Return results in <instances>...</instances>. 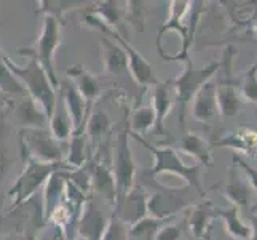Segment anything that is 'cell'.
I'll list each match as a JSON object with an SVG mask.
<instances>
[{"mask_svg":"<svg viewBox=\"0 0 257 240\" xmlns=\"http://www.w3.org/2000/svg\"><path fill=\"white\" fill-rule=\"evenodd\" d=\"M128 229L130 227L118 216H115L112 213L109 224L105 227L101 240H128Z\"/></svg>","mask_w":257,"mask_h":240,"instance_id":"obj_37","label":"cell"},{"mask_svg":"<svg viewBox=\"0 0 257 240\" xmlns=\"http://www.w3.org/2000/svg\"><path fill=\"white\" fill-rule=\"evenodd\" d=\"M252 31H254V35H257V21L254 23V28H252Z\"/></svg>","mask_w":257,"mask_h":240,"instance_id":"obj_42","label":"cell"},{"mask_svg":"<svg viewBox=\"0 0 257 240\" xmlns=\"http://www.w3.org/2000/svg\"><path fill=\"white\" fill-rule=\"evenodd\" d=\"M255 158H257V157H255Z\"/></svg>","mask_w":257,"mask_h":240,"instance_id":"obj_46","label":"cell"},{"mask_svg":"<svg viewBox=\"0 0 257 240\" xmlns=\"http://www.w3.org/2000/svg\"><path fill=\"white\" fill-rule=\"evenodd\" d=\"M214 147H232L238 149L241 152L257 157V128L252 127H241L233 133H227L222 138H219Z\"/></svg>","mask_w":257,"mask_h":240,"instance_id":"obj_21","label":"cell"},{"mask_svg":"<svg viewBox=\"0 0 257 240\" xmlns=\"http://www.w3.org/2000/svg\"><path fill=\"white\" fill-rule=\"evenodd\" d=\"M90 10L99 16L104 24L110 29L120 32L125 28V2H115V0H105V2L91 4Z\"/></svg>","mask_w":257,"mask_h":240,"instance_id":"obj_27","label":"cell"},{"mask_svg":"<svg viewBox=\"0 0 257 240\" xmlns=\"http://www.w3.org/2000/svg\"><path fill=\"white\" fill-rule=\"evenodd\" d=\"M10 109L13 112V117L18 122L21 130L28 128H47L48 117L43 112L39 103H35L29 95L18 98V101H12ZM8 109V111H10Z\"/></svg>","mask_w":257,"mask_h":240,"instance_id":"obj_13","label":"cell"},{"mask_svg":"<svg viewBox=\"0 0 257 240\" xmlns=\"http://www.w3.org/2000/svg\"><path fill=\"white\" fill-rule=\"evenodd\" d=\"M50 235L48 237H40L37 240H67V235H66V230L59 226H55V224H50Z\"/></svg>","mask_w":257,"mask_h":240,"instance_id":"obj_39","label":"cell"},{"mask_svg":"<svg viewBox=\"0 0 257 240\" xmlns=\"http://www.w3.org/2000/svg\"><path fill=\"white\" fill-rule=\"evenodd\" d=\"M224 5H227L230 20L238 26L247 24L257 13V2H224Z\"/></svg>","mask_w":257,"mask_h":240,"instance_id":"obj_33","label":"cell"},{"mask_svg":"<svg viewBox=\"0 0 257 240\" xmlns=\"http://www.w3.org/2000/svg\"><path fill=\"white\" fill-rule=\"evenodd\" d=\"M102 200L94 197L93 194L88 195L85 200L80 215L77 218L75 230L78 238L82 240H101L105 227L109 224L110 215H105L102 208Z\"/></svg>","mask_w":257,"mask_h":240,"instance_id":"obj_10","label":"cell"},{"mask_svg":"<svg viewBox=\"0 0 257 240\" xmlns=\"http://www.w3.org/2000/svg\"><path fill=\"white\" fill-rule=\"evenodd\" d=\"M66 75L69 77V80L75 85V88L83 96V100L90 104H94L102 95V87L99 78L96 75H93L91 72L82 66V64H74L69 66L66 70Z\"/></svg>","mask_w":257,"mask_h":240,"instance_id":"obj_17","label":"cell"},{"mask_svg":"<svg viewBox=\"0 0 257 240\" xmlns=\"http://www.w3.org/2000/svg\"><path fill=\"white\" fill-rule=\"evenodd\" d=\"M61 29H63V21L53 16H42V29L34 45L31 48L18 50L20 55H26L37 61L56 90L59 88V78L55 70V53L61 43Z\"/></svg>","mask_w":257,"mask_h":240,"instance_id":"obj_6","label":"cell"},{"mask_svg":"<svg viewBox=\"0 0 257 240\" xmlns=\"http://www.w3.org/2000/svg\"><path fill=\"white\" fill-rule=\"evenodd\" d=\"M4 61L7 67L10 69V72L20 80V84L24 87L26 93H28L35 103L40 104V108L47 114V117L50 120L56 106L58 90L51 85V80L48 78L45 70L42 69V66L34 58H31L29 63L23 66L13 63L7 55H4Z\"/></svg>","mask_w":257,"mask_h":240,"instance_id":"obj_4","label":"cell"},{"mask_svg":"<svg viewBox=\"0 0 257 240\" xmlns=\"http://www.w3.org/2000/svg\"><path fill=\"white\" fill-rule=\"evenodd\" d=\"M90 2H63V0H47V2H37V15L42 16H53L56 20L63 21V18L72 10L85 7L88 8Z\"/></svg>","mask_w":257,"mask_h":240,"instance_id":"obj_30","label":"cell"},{"mask_svg":"<svg viewBox=\"0 0 257 240\" xmlns=\"http://www.w3.org/2000/svg\"><path fill=\"white\" fill-rule=\"evenodd\" d=\"M0 92H2L5 96L12 98V100H16V98L28 95L24 90V87L20 84V80H18L10 72V69L7 67L2 50H0Z\"/></svg>","mask_w":257,"mask_h":240,"instance_id":"obj_32","label":"cell"},{"mask_svg":"<svg viewBox=\"0 0 257 240\" xmlns=\"http://www.w3.org/2000/svg\"><path fill=\"white\" fill-rule=\"evenodd\" d=\"M21 155L45 164H63L66 158V143L51 135L48 128H28L20 131Z\"/></svg>","mask_w":257,"mask_h":240,"instance_id":"obj_8","label":"cell"},{"mask_svg":"<svg viewBox=\"0 0 257 240\" xmlns=\"http://www.w3.org/2000/svg\"><path fill=\"white\" fill-rule=\"evenodd\" d=\"M110 39H113L115 42L121 45V48L125 50L126 56H128V70L133 77V80L139 85L143 87V90H147V88H154L157 84H160V80L157 78L155 75V69L154 66L149 63V61L141 55V53L131 45L128 42L126 37H123V35L117 31H112Z\"/></svg>","mask_w":257,"mask_h":240,"instance_id":"obj_11","label":"cell"},{"mask_svg":"<svg viewBox=\"0 0 257 240\" xmlns=\"http://www.w3.org/2000/svg\"><path fill=\"white\" fill-rule=\"evenodd\" d=\"M244 101L257 104V59L241 77V84L236 85Z\"/></svg>","mask_w":257,"mask_h":240,"instance_id":"obj_35","label":"cell"},{"mask_svg":"<svg viewBox=\"0 0 257 240\" xmlns=\"http://www.w3.org/2000/svg\"><path fill=\"white\" fill-rule=\"evenodd\" d=\"M139 186H143L147 192L150 191L147 200L149 216L165 221L174 219L177 213L197 205L195 199L203 197L189 184L182 188H166L155 178H150L146 172L141 175Z\"/></svg>","mask_w":257,"mask_h":240,"instance_id":"obj_2","label":"cell"},{"mask_svg":"<svg viewBox=\"0 0 257 240\" xmlns=\"http://www.w3.org/2000/svg\"><path fill=\"white\" fill-rule=\"evenodd\" d=\"M146 4L144 2H125V23H128L136 32H144L146 26Z\"/></svg>","mask_w":257,"mask_h":240,"instance_id":"obj_34","label":"cell"},{"mask_svg":"<svg viewBox=\"0 0 257 240\" xmlns=\"http://www.w3.org/2000/svg\"><path fill=\"white\" fill-rule=\"evenodd\" d=\"M8 240H18L16 237H10V238H8Z\"/></svg>","mask_w":257,"mask_h":240,"instance_id":"obj_43","label":"cell"},{"mask_svg":"<svg viewBox=\"0 0 257 240\" xmlns=\"http://www.w3.org/2000/svg\"><path fill=\"white\" fill-rule=\"evenodd\" d=\"M184 72L171 80V85L174 88V96H176V104L179 106V122L184 127V119H185V111L187 106L193 101V98L197 93L205 87L208 82H211V77L216 75V72L220 67V63H211L205 67L197 69L193 66L192 59L185 61Z\"/></svg>","mask_w":257,"mask_h":240,"instance_id":"obj_7","label":"cell"},{"mask_svg":"<svg viewBox=\"0 0 257 240\" xmlns=\"http://www.w3.org/2000/svg\"><path fill=\"white\" fill-rule=\"evenodd\" d=\"M192 115L205 125H212L217 120L219 108L216 101V84L208 82L193 98Z\"/></svg>","mask_w":257,"mask_h":240,"instance_id":"obj_18","label":"cell"},{"mask_svg":"<svg viewBox=\"0 0 257 240\" xmlns=\"http://www.w3.org/2000/svg\"><path fill=\"white\" fill-rule=\"evenodd\" d=\"M75 240H82V238H78V237H77V238H75Z\"/></svg>","mask_w":257,"mask_h":240,"instance_id":"obj_44","label":"cell"},{"mask_svg":"<svg viewBox=\"0 0 257 240\" xmlns=\"http://www.w3.org/2000/svg\"><path fill=\"white\" fill-rule=\"evenodd\" d=\"M251 229H252V237L251 240H257V213L251 216Z\"/></svg>","mask_w":257,"mask_h":240,"instance_id":"obj_40","label":"cell"},{"mask_svg":"<svg viewBox=\"0 0 257 240\" xmlns=\"http://www.w3.org/2000/svg\"><path fill=\"white\" fill-rule=\"evenodd\" d=\"M112 173L115 178V188H117V199L126 195L136 186L138 167L130 147V128L128 122L125 128H121L117 135L112 149Z\"/></svg>","mask_w":257,"mask_h":240,"instance_id":"obj_9","label":"cell"},{"mask_svg":"<svg viewBox=\"0 0 257 240\" xmlns=\"http://www.w3.org/2000/svg\"><path fill=\"white\" fill-rule=\"evenodd\" d=\"M212 210H214V205H212V202L209 200H201L197 205L192 207L190 216H189V229L195 240L203 238V235L211 229L209 223H211V219L214 218Z\"/></svg>","mask_w":257,"mask_h":240,"instance_id":"obj_28","label":"cell"},{"mask_svg":"<svg viewBox=\"0 0 257 240\" xmlns=\"http://www.w3.org/2000/svg\"><path fill=\"white\" fill-rule=\"evenodd\" d=\"M225 195L228 202L238 208L247 207L251 200V184L247 178L241 176L240 168L232 165L228 168V181L225 186Z\"/></svg>","mask_w":257,"mask_h":240,"instance_id":"obj_22","label":"cell"},{"mask_svg":"<svg viewBox=\"0 0 257 240\" xmlns=\"http://www.w3.org/2000/svg\"><path fill=\"white\" fill-rule=\"evenodd\" d=\"M31 240H37V238H31Z\"/></svg>","mask_w":257,"mask_h":240,"instance_id":"obj_45","label":"cell"},{"mask_svg":"<svg viewBox=\"0 0 257 240\" xmlns=\"http://www.w3.org/2000/svg\"><path fill=\"white\" fill-rule=\"evenodd\" d=\"M173 219H157L152 216H146L136 224L130 226L128 229V240H155L157 232L160 230L162 226L170 223Z\"/></svg>","mask_w":257,"mask_h":240,"instance_id":"obj_29","label":"cell"},{"mask_svg":"<svg viewBox=\"0 0 257 240\" xmlns=\"http://www.w3.org/2000/svg\"><path fill=\"white\" fill-rule=\"evenodd\" d=\"M67 168L64 170H58L53 173L48 181L43 186V199H42V210H43V218L45 223L48 221L50 215L55 210V207L59 202H63L64 194H66V184H67Z\"/></svg>","mask_w":257,"mask_h":240,"instance_id":"obj_20","label":"cell"},{"mask_svg":"<svg viewBox=\"0 0 257 240\" xmlns=\"http://www.w3.org/2000/svg\"><path fill=\"white\" fill-rule=\"evenodd\" d=\"M99 48H101L102 69L105 70V74L113 77H121L130 72L126 53L121 48V45H118L113 39L102 37L99 40Z\"/></svg>","mask_w":257,"mask_h":240,"instance_id":"obj_16","label":"cell"},{"mask_svg":"<svg viewBox=\"0 0 257 240\" xmlns=\"http://www.w3.org/2000/svg\"><path fill=\"white\" fill-rule=\"evenodd\" d=\"M130 136H133L136 141H139V143L144 147H147L149 152L152 154L155 164L152 165L150 170H146V173L150 178H155L157 180L158 175L179 176L189 186H192V188L200 195L205 197V194L208 191L203 188V184H201V170H203L201 165H198V164L197 165H185L181 160L179 154H177V150L173 146H163V147L154 146V144H150L149 141H146L143 136L135 135V133H131V131H130Z\"/></svg>","mask_w":257,"mask_h":240,"instance_id":"obj_3","label":"cell"},{"mask_svg":"<svg viewBox=\"0 0 257 240\" xmlns=\"http://www.w3.org/2000/svg\"><path fill=\"white\" fill-rule=\"evenodd\" d=\"M233 165H236L240 170H243V173L246 175V178H247V181H249V184L252 186V188L255 189V192H257V170L254 167H251L249 164L246 162V160H243L240 155H233Z\"/></svg>","mask_w":257,"mask_h":240,"instance_id":"obj_38","label":"cell"},{"mask_svg":"<svg viewBox=\"0 0 257 240\" xmlns=\"http://www.w3.org/2000/svg\"><path fill=\"white\" fill-rule=\"evenodd\" d=\"M155 127V114L154 109L149 106H138L130 114L128 119V128L135 135H144L150 128Z\"/></svg>","mask_w":257,"mask_h":240,"instance_id":"obj_31","label":"cell"},{"mask_svg":"<svg viewBox=\"0 0 257 240\" xmlns=\"http://www.w3.org/2000/svg\"><path fill=\"white\" fill-rule=\"evenodd\" d=\"M212 215H214V218H220L224 221L230 237H233L235 240H251L252 229L240 218V208L238 207L232 205V203L227 208L214 207Z\"/></svg>","mask_w":257,"mask_h":240,"instance_id":"obj_25","label":"cell"},{"mask_svg":"<svg viewBox=\"0 0 257 240\" xmlns=\"http://www.w3.org/2000/svg\"><path fill=\"white\" fill-rule=\"evenodd\" d=\"M110 130H112V120L107 115V112L91 109L85 123V133L91 147V157L94 150L104 143V138L109 136Z\"/></svg>","mask_w":257,"mask_h":240,"instance_id":"obj_24","label":"cell"},{"mask_svg":"<svg viewBox=\"0 0 257 240\" xmlns=\"http://www.w3.org/2000/svg\"><path fill=\"white\" fill-rule=\"evenodd\" d=\"M23 158H24L23 173L16 178L12 189L8 191V199L12 200V210L21 207L23 203L34 199L35 194L39 192L40 188L45 186L48 178L55 172L64 170V168L70 170L64 162L63 164H45V162H39V160H34L28 155H23Z\"/></svg>","mask_w":257,"mask_h":240,"instance_id":"obj_5","label":"cell"},{"mask_svg":"<svg viewBox=\"0 0 257 240\" xmlns=\"http://www.w3.org/2000/svg\"><path fill=\"white\" fill-rule=\"evenodd\" d=\"M150 103H152V109L155 114V130L160 135H168L165 131V120L168 114L171 112L173 106L176 104L174 88L171 85V80L168 82H160L152 88V96H150Z\"/></svg>","mask_w":257,"mask_h":240,"instance_id":"obj_15","label":"cell"},{"mask_svg":"<svg viewBox=\"0 0 257 240\" xmlns=\"http://www.w3.org/2000/svg\"><path fill=\"white\" fill-rule=\"evenodd\" d=\"M66 144L67 147H66L64 164L70 170H78V168L85 167L91 160V149L85 133V125L74 130L72 136H70V139Z\"/></svg>","mask_w":257,"mask_h":240,"instance_id":"obj_19","label":"cell"},{"mask_svg":"<svg viewBox=\"0 0 257 240\" xmlns=\"http://www.w3.org/2000/svg\"><path fill=\"white\" fill-rule=\"evenodd\" d=\"M48 130L53 136H55L59 143H67L72 136L74 133V123L72 119L64 106L63 98L58 95L56 98V106H55V111H53V115L48 120Z\"/></svg>","mask_w":257,"mask_h":240,"instance_id":"obj_26","label":"cell"},{"mask_svg":"<svg viewBox=\"0 0 257 240\" xmlns=\"http://www.w3.org/2000/svg\"><path fill=\"white\" fill-rule=\"evenodd\" d=\"M58 92H59L58 95L63 98L64 106H66V109H67V112L70 115V119H72L74 128L77 130V128H80L82 125H85L88 115H90V112L93 109V104L86 103L83 100V96L78 93L75 85L70 82L69 78L63 80V82H59Z\"/></svg>","mask_w":257,"mask_h":240,"instance_id":"obj_14","label":"cell"},{"mask_svg":"<svg viewBox=\"0 0 257 240\" xmlns=\"http://www.w3.org/2000/svg\"><path fill=\"white\" fill-rule=\"evenodd\" d=\"M203 2H170V16L160 26L155 39V47L165 61L185 63L190 59V47L195 31L205 10Z\"/></svg>","mask_w":257,"mask_h":240,"instance_id":"obj_1","label":"cell"},{"mask_svg":"<svg viewBox=\"0 0 257 240\" xmlns=\"http://www.w3.org/2000/svg\"><path fill=\"white\" fill-rule=\"evenodd\" d=\"M12 167H13V160L10 157V152H8L7 127H5V122L0 119V186H2L8 172L12 170Z\"/></svg>","mask_w":257,"mask_h":240,"instance_id":"obj_36","label":"cell"},{"mask_svg":"<svg viewBox=\"0 0 257 240\" xmlns=\"http://www.w3.org/2000/svg\"><path fill=\"white\" fill-rule=\"evenodd\" d=\"M176 150L179 149L181 152L190 155L192 158H195L198 162V165L201 167H212V155H211V147L205 141V138L200 136L198 133H184L181 136L179 143H177V147H174Z\"/></svg>","mask_w":257,"mask_h":240,"instance_id":"obj_23","label":"cell"},{"mask_svg":"<svg viewBox=\"0 0 257 240\" xmlns=\"http://www.w3.org/2000/svg\"><path fill=\"white\" fill-rule=\"evenodd\" d=\"M203 238H205V240H212V237H211V229L208 230L205 235H203Z\"/></svg>","mask_w":257,"mask_h":240,"instance_id":"obj_41","label":"cell"},{"mask_svg":"<svg viewBox=\"0 0 257 240\" xmlns=\"http://www.w3.org/2000/svg\"><path fill=\"white\" fill-rule=\"evenodd\" d=\"M147 200H149V192L143 188V186L136 184L126 195L118 197L115 200L113 205V215L118 216L123 223L128 227L136 224L138 221L149 216L147 211Z\"/></svg>","mask_w":257,"mask_h":240,"instance_id":"obj_12","label":"cell"}]
</instances>
